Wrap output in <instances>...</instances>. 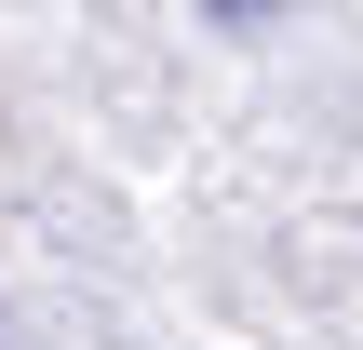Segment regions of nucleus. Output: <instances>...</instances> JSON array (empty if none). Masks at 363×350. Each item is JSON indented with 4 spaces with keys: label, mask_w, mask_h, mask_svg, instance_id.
I'll list each match as a JSON object with an SVG mask.
<instances>
[{
    "label": "nucleus",
    "mask_w": 363,
    "mask_h": 350,
    "mask_svg": "<svg viewBox=\"0 0 363 350\" xmlns=\"http://www.w3.org/2000/svg\"><path fill=\"white\" fill-rule=\"evenodd\" d=\"M216 27H269V13H296V0H202Z\"/></svg>",
    "instance_id": "nucleus-1"
}]
</instances>
